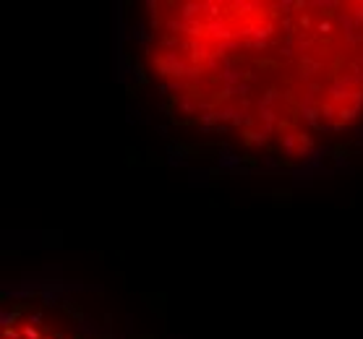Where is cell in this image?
Instances as JSON below:
<instances>
[{"label": "cell", "mask_w": 363, "mask_h": 339, "mask_svg": "<svg viewBox=\"0 0 363 339\" xmlns=\"http://www.w3.org/2000/svg\"><path fill=\"white\" fill-rule=\"evenodd\" d=\"M3 339H97L81 316L60 303H18L5 313Z\"/></svg>", "instance_id": "6da1fadb"}]
</instances>
